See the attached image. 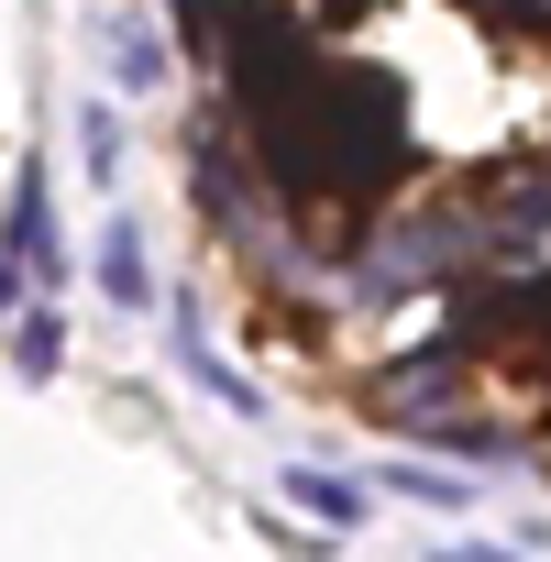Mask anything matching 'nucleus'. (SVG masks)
<instances>
[{
    "label": "nucleus",
    "instance_id": "nucleus-1",
    "mask_svg": "<svg viewBox=\"0 0 551 562\" xmlns=\"http://www.w3.org/2000/svg\"><path fill=\"white\" fill-rule=\"evenodd\" d=\"M0 254H23V265H34V288H56V276H67V243H56L45 166H23V177H12V221H0Z\"/></svg>",
    "mask_w": 551,
    "mask_h": 562
},
{
    "label": "nucleus",
    "instance_id": "nucleus-7",
    "mask_svg": "<svg viewBox=\"0 0 551 562\" xmlns=\"http://www.w3.org/2000/svg\"><path fill=\"white\" fill-rule=\"evenodd\" d=\"M78 166H89V177H100V188H111V177H122V122H111V111H100V100H89V111H78Z\"/></svg>",
    "mask_w": 551,
    "mask_h": 562
},
{
    "label": "nucleus",
    "instance_id": "nucleus-2",
    "mask_svg": "<svg viewBox=\"0 0 551 562\" xmlns=\"http://www.w3.org/2000/svg\"><path fill=\"white\" fill-rule=\"evenodd\" d=\"M89 265H100V299H111V310H155V254H144V221H133V210L100 221V254H89Z\"/></svg>",
    "mask_w": 551,
    "mask_h": 562
},
{
    "label": "nucleus",
    "instance_id": "nucleus-6",
    "mask_svg": "<svg viewBox=\"0 0 551 562\" xmlns=\"http://www.w3.org/2000/svg\"><path fill=\"white\" fill-rule=\"evenodd\" d=\"M56 353H67L56 310H23V331H12V375H23V386H45V375H56Z\"/></svg>",
    "mask_w": 551,
    "mask_h": 562
},
{
    "label": "nucleus",
    "instance_id": "nucleus-10",
    "mask_svg": "<svg viewBox=\"0 0 551 562\" xmlns=\"http://www.w3.org/2000/svg\"><path fill=\"white\" fill-rule=\"evenodd\" d=\"M463 12H496V0H463Z\"/></svg>",
    "mask_w": 551,
    "mask_h": 562
},
{
    "label": "nucleus",
    "instance_id": "nucleus-9",
    "mask_svg": "<svg viewBox=\"0 0 551 562\" xmlns=\"http://www.w3.org/2000/svg\"><path fill=\"white\" fill-rule=\"evenodd\" d=\"M430 562H507V551H485V540H463V551H430Z\"/></svg>",
    "mask_w": 551,
    "mask_h": 562
},
{
    "label": "nucleus",
    "instance_id": "nucleus-4",
    "mask_svg": "<svg viewBox=\"0 0 551 562\" xmlns=\"http://www.w3.org/2000/svg\"><path fill=\"white\" fill-rule=\"evenodd\" d=\"M276 485H288V507H310L321 529H364V518H375V496H364V485H342V474H321V463L276 474Z\"/></svg>",
    "mask_w": 551,
    "mask_h": 562
},
{
    "label": "nucleus",
    "instance_id": "nucleus-8",
    "mask_svg": "<svg viewBox=\"0 0 551 562\" xmlns=\"http://www.w3.org/2000/svg\"><path fill=\"white\" fill-rule=\"evenodd\" d=\"M386 485H397L408 507H474V474H430V463H397Z\"/></svg>",
    "mask_w": 551,
    "mask_h": 562
},
{
    "label": "nucleus",
    "instance_id": "nucleus-5",
    "mask_svg": "<svg viewBox=\"0 0 551 562\" xmlns=\"http://www.w3.org/2000/svg\"><path fill=\"white\" fill-rule=\"evenodd\" d=\"M111 78H122V89H155V78H166L155 23H111Z\"/></svg>",
    "mask_w": 551,
    "mask_h": 562
},
{
    "label": "nucleus",
    "instance_id": "nucleus-3",
    "mask_svg": "<svg viewBox=\"0 0 551 562\" xmlns=\"http://www.w3.org/2000/svg\"><path fill=\"white\" fill-rule=\"evenodd\" d=\"M177 364H188V375H199V386H210L232 419H265V386H243V375H232V353L199 331V310H188V299H177Z\"/></svg>",
    "mask_w": 551,
    "mask_h": 562
}]
</instances>
